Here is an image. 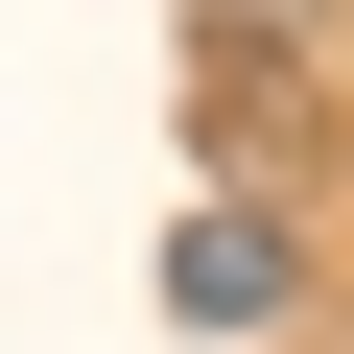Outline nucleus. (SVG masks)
<instances>
[{
    "label": "nucleus",
    "mask_w": 354,
    "mask_h": 354,
    "mask_svg": "<svg viewBox=\"0 0 354 354\" xmlns=\"http://www.w3.org/2000/svg\"><path fill=\"white\" fill-rule=\"evenodd\" d=\"M283 283H307V236H283V213H189V236H165V307H189V330H260Z\"/></svg>",
    "instance_id": "nucleus-1"
}]
</instances>
